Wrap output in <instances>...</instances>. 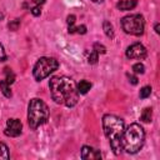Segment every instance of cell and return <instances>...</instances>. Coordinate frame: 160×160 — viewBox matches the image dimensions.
<instances>
[{"mask_svg": "<svg viewBox=\"0 0 160 160\" xmlns=\"http://www.w3.org/2000/svg\"><path fill=\"white\" fill-rule=\"evenodd\" d=\"M50 94L56 104H64L68 108L76 105L79 100V92L76 84L68 76H52L49 81Z\"/></svg>", "mask_w": 160, "mask_h": 160, "instance_id": "6da1fadb", "label": "cell"}, {"mask_svg": "<svg viewBox=\"0 0 160 160\" xmlns=\"http://www.w3.org/2000/svg\"><path fill=\"white\" fill-rule=\"evenodd\" d=\"M102 129L105 136L109 139L110 148L115 155H120L122 151L121 139L125 130L124 120L112 114H105L102 116Z\"/></svg>", "mask_w": 160, "mask_h": 160, "instance_id": "7a4b0ae2", "label": "cell"}, {"mask_svg": "<svg viewBox=\"0 0 160 160\" xmlns=\"http://www.w3.org/2000/svg\"><path fill=\"white\" fill-rule=\"evenodd\" d=\"M145 140V131L144 129L134 122L128 126L126 130H124L122 139H121V145L122 150H125L128 154H136L144 145Z\"/></svg>", "mask_w": 160, "mask_h": 160, "instance_id": "3957f363", "label": "cell"}, {"mask_svg": "<svg viewBox=\"0 0 160 160\" xmlns=\"http://www.w3.org/2000/svg\"><path fill=\"white\" fill-rule=\"evenodd\" d=\"M49 118V108L48 105L38 98H34L30 100L29 102V108H28V122L29 126L35 130L39 126H41L42 124L46 122Z\"/></svg>", "mask_w": 160, "mask_h": 160, "instance_id": "277c9868", "label": "cell"}, {"mask_svg": "<svg viewBox=\"0 0 160 160\" xmlns=\"http://www.w3.org/2000/svg\"><path fill=\"white\" fill-rule=\"evenodd\" d=\"M58 68H59V61L55 58L42 56L34 65L32 75H34V78H35L36 81H41L45 78H48L51 72H54Z\"/></svg>", "mask_w": 160, "mask_h": 160, "instance_id": "5b68a950", "label": "cell"}, {"mask_svg": "<svg viewBox=\"0 0 160 160\" xmlns=\"http://www.w3.org/2000/svg\"><path fill=\"white\" fill-rule=\"evenodd\" d=\"M121 28L126 34L140 36L144 34L145 30V21L142 15L140 14H132L124 16L121 19Z\"/></svg>", "mask_w": 160, "mask_h": 160, "instance_id": "8992f818", "label": "cell"}, {"mask_svg": "<svg viewBox=\"0 0 160 160\" xmlns=\"http://www.w3.org/2000/svg\"><path fill=\"white\" fill-rule=\"evenodd\" d=\"M125 55L128 59H144L146 56V49L142 44L140 42H135V44H131L126 51H125Z\"/></svg>", "mask_w": 160, "mask_h": 160, "instance_id": "52a82bcc", "label": "cell"}, {"mask_svg": "<svg viewBox=\"0 0 160 160\" xmlns=\"http://www.w3.org/2000/svg\"><path fill=\"white\" fill-rule=\"evenodd\" d=\"M22 124L19 119H9L6 121V128L4 130V134L9 138H16L21 134Z\"/></svg>", "mask_w": 160, "mask_h": 160, "instance_id": "ba28073f", "label": "cell"}, {"mask_svg": "<svg viewBox=\"0 0 160 160\" xmlns=\"http://www.w3.org/2000/svg\"><path fill=\"white\" fill-rule=\"evenodd\" d=\"M81 159L84 160H96V159H101V154L99 150H95L94 148L89 146V145H84L81 148Z\"/></svg>", "mask_w": 160, "mask_h": 160, "instance_id": "9c48e42d", "label": "cell"}, {"mask_svg": "<svg viewBox=\"0 0 160 160\" xmlns=\"http://www.w3.org/2000/svg\"><path fill=\"white\" fill-rule=\"evenodd\" d=\"M138 5V0H120L116 4V8L121 11H128L134 9Z\"/></svg>", "mask_w": 160, "mask_h": 160, "instance_id": "30bf717a", "label": "cell"}, {"mask_svg": "<svg viewBox=\"0 0 160 160\" xmlns=\"http://www.w3.org/2000/svg\"><path fill=\"white\" fill-rule=\"evenodd\" d=\"M76 89H78V92H79V94L85 95V94L91 89V82L88 81V80H81V81L78 84Z\"/></svg>", "mask_w": 160, "mask_h": 160, "instance_id": "8fae6325", "label": "cell"}, {"mask_svg": "<svg viewBox=\"0 0 160 160\" xmlns=\"http://www.w3.org/2000/svg\"><path fill=\"white\" fill-rule=\"evenodd\" d=\"M102 30H104L105 35H106L109 39H112V38H114V28H112V25H111L110 21L104 20V22H102Z\"/></svg>", "mask_w": 160, "mask_h": 160, "instance_id": "7c38bea8", "label": "cell"}, {"mask_svg": "<svg viewBox=\"0 0 160 160\" xmlns=\"http://www.w3.org/2000/svg\"><path fill=\"white\" fill-rule=\"evenodd\" d=\"M152 119V109L151 108H145L140 115V120L144 122H150Z\"/></svg>", "mask_w": 160, "mask_h": 160, "instance_id": "4fadbf2b", "label": "cell"}, {"mask_svg": "<svg viewBox=\"0 0 160 160\" xmlns=\"http://www.w3.org/2000/svg\"><path fill=\"white\" fill-rule=\"evenodd\" d=\"M75 20H76V16L75 15H69L66 18V22H68V32L69 34H74L75 32Z\"/></svg>", "mask_w": 160, "mask_h": 160, "instance_id": "5bb4252c", "label": "cell"}, {"mask_svg": "<svg viewBox=\"0 0 160 160\" xmlns=\"http://www.w3.org/2000/svg\"><path fill=\"white\" fill-rule=\"evenodd\" d=\"M0 90L4 94V96H6V98H11L12 96L11 90H10V85L5 80H0Z\"/></svg>", "mask_w": 160, "mask_h": 160, "instance_id": "9a60e30c", "label": "cell"}, {"mask_svg": "<svg viewBox=\"0 0 160 160\" xmlns=\"http://www.w3.org/2000/svg\"><path fill=\"white\" fill-rule=\"evenodd\" d=\"M4 72H5V81L9 84V85H11L14 81H15V74L12 72V70L10 69V68H5L4 69Z\"/></svg>", "mask_w": 160, "mask_h": 160, "instance_id": "2e32d148", "label": "cell"}, {"mask_svg": "<svg viewBox=\"0 0 160 160\" xmlns=\"http://www.w3.org/2000/svg\"><path fill=\"white\" fill-rule=\"evenodd\" d=\"M10 158V154H9V148L4 144V142H0V159H4V160H8Z\"/></svg>", "mask_w": 160, "mask_h": 160, "instance_id": "e0dca14e", "label": "cell"}, {"mask_svg": "<svg viewBox=\"0 0 160 160\" xmlns=\"http://www.w3.org/2000/svg\"><path fill=\"white\" fill-rule=\"evenodd\" d=\"M99 60V54L95 50H90V52H88V62L89 64H96Z\"/></svg>", "mask_w": 160, "mask_h": 160, "instance_id": "ac0fdd59", "label": "cell"}, {"mask_svg": "<svg viewBox=\"0 0 160 160\" xmlns=\"http://www.w3.org/2000/svg\"><path fill=\"white\" fill-rule=\"evenodd\" d=\"M150 94H151V86H144V88H141V90H140V92H139V96L141 98V99H146V98H149L150 96Z\"/></svg>", "mask_w": 160, "mask_h": 160, "instance_id": "d6986e66", "label": "cell"}, {"mask_svg": "<svg viewBox=\"0 0 160 160\" xmlns=\"http://www.w3.org/2000/svg\"><path fill=\"white\" fill-rule=\"evenodd\" d=\"M132 71H134L135 74H144V72H145V66H144V64H141V62L134 64V65H132Z\"/></svg>", "mask_w": 160, "mask_h": 160, "instance_id": "ffe728a7", "label": "cell"}, {"mask_svg": "<svg viewBox=\"0 0 160 160\" xmlns=\"http://www.w3.org/2000/svg\"><path fill=\"white\" fill-rule=\"evenodd\" d=\"M92 50H95L98 54H105L106 52V48L100 42H95L92 45Z\"/></svg>", "mask_w": 160, "mask_h": 160, "instance_id": "44dd1931", "label": "cell"}, {"mask_svg": "<svg viewBox=\"0 0 160 160\" xmlns=\"http://www.w3.org/2000/svg\"><path fill=\"white\" fill-rule=\"evenodd\" d=\"M8 26H9V29H10V30L15 31V30H18V29H19V26H20V20H19V19H15V20L10 21Z\"/></svg>", "mask_w": 160, "mask_h": 160, "instance_id": "7402d4cb", "label": "cell"}, {"mask_svg": "<svg viewBox=\"0 0 160 160\" xmlns=\"http://www.w3.org/2000/svg\"><path fill=\"white\" fill-rule=\"evenodd\" d=\"M30 11H31V14H32L34 16H39V15L41 14V6H36V5H34V6L30 9Z\"/></svg>", "mask_w": 160, "mask_h": 160, "instance_id": "603a6c76", "label": "cell"}, {"mask_svg": "<svg viewBox=\"0 0 160 160\" xmlns=\"http://www.w3.org/2000/svg\"><path fill=\"white\" fill-rule=\"evenodd\" d=\"M75 32H78V34H85L86 32V26L85 25H80V26H76L75 28Z\"/></svg>", "mask_w": 160, "mask_h": 160, "instance_id": "cb8c5ba5", "label": "cell"}, {"mask_svg": "<svg viewBox=\"0 0 160 160\" xmlns=\"http://www.w3.org/2000/svg\"><path fill=\"white\" fill-rule=\"evenodd\" d=\"M126 76H128V79H129V81L132 84V85H136L139 81H138V78L135 76V75H131V74H126Z\"/></svg>", "mask_w": 160, "mask_h": 160, "instance_id": "d4e9b609", "label": "cell"}, {"mask_svg": "<svg viewBox=\"0 0 160 160\" xmlns=\"http://www.w3.org/2000/svg\"><path fill=\"white\" fill-rule=\"evenodd\" d=\"M5 60H6V54H5L4 46L0 44V62H1V61H5Z\"/></svg>", "mask_w": 160, "mask_h": 160, "instance_id": "484cf974", "label": "cell"}, {"mask_svg": "<svg viewBox=\"0 0 160 160\" xmlns=\"http://www.w3.org/2000/svg\"><path fill=\"white\" fill-rule=\"evenodd\" d=\"M32 1V4L34 5H36V6H41V5H44L45 4V1L46 0H31Z\"/></svg>", "mask_w": 160, "mask_h": 160, "instance_id": "4316f807", "label": "cell"}, {"mask_svg": "<svg viewBox=\"0 0 160 160\" xmlns=\"http://www.w3.org/2000/svg\"><path fill=\"white\" fill-rule=\"evenodd\" d=\"M154 29H155V32H156V34H159V32H160V30H159V22H156V24H155Z\"/></svg>", "mask_w": 160, "mask_h": 160, "instance_id": "83f0119b", "label": "cell"}, {"mask_svg": "<svg viewBox=\"0 0 160 160\" xmlns=\"http://www.w3.org/2000/svg\"><path fill=\"white\" fill-rule=\"evenodd\" d=\"M92 2H101V1H104V0H91Z\"/></svg>", "mask_w": 160, "mask_h": 160, "instance_id": "f1b7e54d", "label": "cell"}, {"mask_svg": "<svg viewBox=\"0 0 160 160\" xmlns=\"http://www.w3.org/2000/svg\"><path fill=\"white\" fill-rule=\"evenodd\" d=\"M2 18H4V14H2V12H0V19H2Z\"/></svg>", "mask_w": 160, "mask_h": 160, "instance_id": "f546056e", "label": "cell"}]
</instances>
